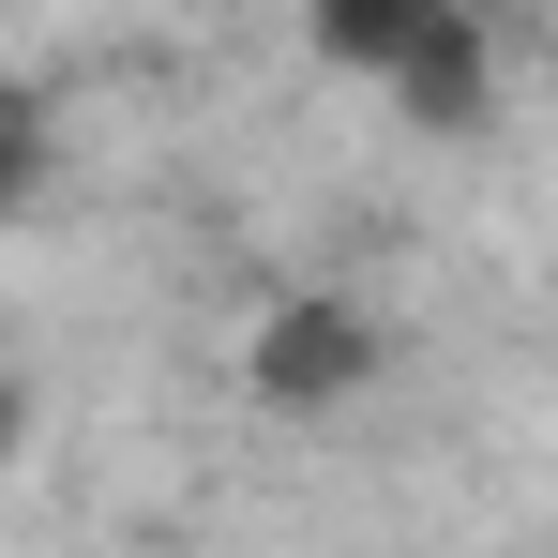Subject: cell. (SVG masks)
<instances>
[{"label": "cell", "instance_id": "cell-1", "mask_svg": "<svg viewBox=\"0 0 558 558\" xmlns=\"http://www.w3.org/2000/svg\"><path fill=\"white\" fill-rule=\"evenodd\" d=\"M317 46L377 92L438 106V121L483 92V0H317Z\"/></svg>", "mask_w": 558, "mask_h": 558}, {"label": "cell", "instance_id": "cell-3", "mask_svg": "<svg viewBox=\"0 0 558 558\" xmlns=\"http://www.w3.org/2000/svg\"><path fill=\"white\" fill-rule=\"evenodd\" d=\"M0 438H15V377H0Z\"/></svg>", "mask_w": 558, "mask_h": 558}, {"label": "cell", "instance_id": "cell-2", "mask_svg": "<svg viewBox=\"0 0 558 558\" xmlns=\"http://www.w3.org/2000/svg\"><path fill=\"white\" fill-rule=\"evenodd\" d=\"M257 377H272V392H348V377H363V332H348L332 302H302L272 348H257Z\"/></svg>", "mask_w": 558, "mask_h": 558}]
</instances>
